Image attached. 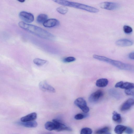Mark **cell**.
Listing matches in <instances>:
<instances>
[{
    "label": "cell",
    "instance_id": "cell-26",
    "mask_svg": "<svg viewBox=\"0 0 134 134\" xmlns=\"http://www.w3.org/2000/svg\"><path fill=\"white\" fill-rule=\"evenodd\" d=\"M125 94L128 95H134V86L125 91Z\"/></svg>",
    "mask_w": 134,
    "mask_h": 134
},
{
    "label": "cell",
    "instance_id": "cell-25",
    "mask_svg": "<svg viewBox=\"0 0 134 134\" xmlns=\"http://www.w3.org/2000/svg\"><path fill=\"white\" fill-rule=\"evenodd\" d=\"M123 30L125 33L126 34H130L132 31V28L130 26L125 25L123 27Z\"/></svg>",
    "mask_w": 134,
    "mask_h": 134
},
{
    "label": "cell",
    "instance_id": "cell-4",
    "mask_svg": "<svg viewBox=\"0 0 134 134\" xmlns=\"http://www.w3.org/2000/svg\"><path fill=\"white\" fill-rule=\"evenodd\" d=\"M74 104L80 108L85 113H87L89 111L85 100L82 97H79L74 101Z\"/></svg>",
    "mask_w": 134,
    "mask_h": 134
},
{
    "label": "cell",
    "instance_id": "cell-13",
    "mask_svg": "<svg viewBox=\"0 0 134 134\" xmlns=\"http://www.w3.org/2000/svg\"><path fill=\"white\" fill-rule=\"evenodd\" d=\"M37 114L33 112L21 117L20 121L22 122H26L35 121L37 118Z\"/></svg>",
    "mask_w": 134,
    "mask_h": 134
},
{
    "label": "cell",
    "instance_id": "cell-14",
    "mask_svg": "<svg viewBox=\"0 0 134 134\" xmlns=\"http://www.w3.org/2000/svg\"><path fill=\"white\" fill-rule=\"evenodd\" d=\"M115 43L118 46L125 47L131 46L133 44V42L131 40L128 39H122L117 40Z\"/></svg>",
    "mask_w": 134,
    "mask_h": 134
},
{
    "label": "cell",
    "instance_id": "cell-15",
    "mask_svg": "<svg viewBox=\"0 0 134 134\" xmlns=\"http://www.w3.org/2000/svg\"><path fill=\"white\" fill-rule=\"evenodd\" d=\"M108 81L106 78H102L97 80L96 82V85L100 87H106L108 84Z\"/></svg>",
    "mask_w": 134,
    "mask_h": 134
},
{
    "label": "cell",
    "instance_id": "cell-2",
    "mask_svg": "<svg viewBox=\"0 0 134 134\" xmlns=\"http://www.w3.org/2000/svg\"><path fill=\"white\" fill-rule=\"evenodd\" d=\"M53 1L57 3L64 6L80 9L90 12L96 13L99 11V10L96 8L77 2L65 0H54Z\"/></svg>",
    "mask_w": 134,
    "mask_h": 134
},
{
    "label": "cell",
    "instance_id": "cell-1",
    "mask_svg": "<svg viewBox=\"0 0 134 134\" xmlns=\"http://www.w3.org/2000/svg\"><path fill=\"white\" fill-rule=\"evenodd\" d=\"M18 25L21 28L41 38L50 40L55 38L53 34L38 26L22 21L18 23Z\"/></svg>",
    "mask_w": 134,
    "mask_h": 134
},
{
    "label": "cell",
    "instance_id": "cell-18",
    "mask_svg": "<svg viewBox=\"0 0 134 134\" xmlns=\"http://www.w3.org/2000/svg\"><path fill=\"white\" fill-rule=\"evenodd\" d=\"M110 94L117 99H120L121 97V95L119 92L115 89H111L109 91Z\"/></svg>",
    "mask_w": 134,
    "mask_h": 134
},
{
    "label": "cell",
    "instance_id": "cell-21",
    "mask_svg": "<svg viewBox=\"0 0 134 134\" xmlns=\"http://www.w3.org/2000/svg\"><path fill=\"white\" fill-rule=\"evenodd\" d=\"M33 61L35 64L39 66L43 65L47 62L46 60L38 58L35 59Z\"/></svg>",
    "mask_w": 134,
    "mask_h": 134
},
{
    "label": "cell",
    "instance_id": "cell-20",
    "mask_svg": "<svg viewBox=\"0 0 134 134\" xmlns=\"http://www.w3.org/2000/svg\"><path fill=\"white\" fill-rule=\"evenodd\" d=\"M112 119L114 121L118 123H121L122 121L120 115L115 111L113 113Z\"/></svg>",
    "mask_w": 134,
    "mask_h": 134
},
{
    "label": "cell",
    "instance_id": "cell-10",
    "mask_svg": "<svg viewBox=\"0 0 134 134\" xmlns=\"http://www.w3.org/2000/svg\"><path fill=\"white\" fill-rule=\"evenodd\" d=\"M44 127L45 129L48 131H57L58 124L57 121L54 119L52 120V121H48L46 122L44 125Z\"/></svg>",
    "mask_w": 134,
    "mask_h": 134
},
{
    "label": "cell",
    "instance_id": "cell-31",
    "mask_svg": "<svg viewBox=\"0 0 134 134\" xmlns=\"http://www.w3.org/2000/svg\"><path fill=\"white\" fill-rule=\"evenodd\" d=\"M25 1V0H24L19 1V2H24Z\"/></svg>",
    "mask_w": 134,
    "mask_h": 134
},
{
    "label": "cell",
    "instance_id": "cell-23",
    "mask_svg": "<svg viewBox=\"0 0 134 134\" xmlns=\"http://www.w3.org/2000/svg\"><path fill=\"white\" fill-rule=\"evenodd\" d=\"M109 128L105 127L97 130L95 132L96 134H103L109 132Z\"/></svg>",
    "mask_w": 134,
    "mask_h": 134
},
{
    "label": "cell",
    "instance_id": "cell-29",
    "mask_svg": "<svg viewBox=\"0 0 134 134\" xmlns=\"http://www.w3.org/2000/svg\"><path fill=\"white\" fill-rule=\"evenodd\" d=\"M125 132L127 134H132L133 132V130L130 127H127Z\"/></svg>",
    "mask_w": 134,
    "mask_h": 134
},
{
    "label": "cell",
    "instance_id": "cell-28",
    "mask_svg": "<svg viewBox=\"0 0 134 134\" xmlns=\"http://www.w3.org/2000/svg\"><path fill=\"white\" fill-rule=\"evenodd\" d=\"M84 118V115L81 114H78L74 116V118L77 120H80Z\"/></svg>",
    "mask_w": 134,
    "mask_h": 134
},
{
    "label": "cell",
    "instance_id": "cell-17",
    "mask_svg": "<svg viewBox=\"0 0 134 134\" xmlns=\"http://www.w3.org/2000/svg\"><path fill=\"white\" fill-rule=\"evenodd\" d=\"M127 127L125 126L119 125L115 127L114 131L117 134H122L125 132Z\"/></svg>",
    "mask_w": 134,
    "mask_h": 134
},
{
    "label": "cell",
    "instance_id": "cell-16",
    "mask_svg": "<svg viewBox=\"0 0 134 134\" xmlns=\"http://www.w3.org/2000/svg\"><path fill=\"white\" fill-rule=\"evenodd\" d=\"M19 124L29 128L35 127L37 126V122L35 121L26 122H21Z\"/></svg>",
    "mask_w": 134,
    "mask_h": 134
},
{
    "label": "cell",
    "instance_id": "cell-12",
    "mask_svg": "<svg viewBox=\"0 0 134 134\" xmlns=\"http://www.w3.org/2000/svg\"><path fill=\"white\" fill-rule=\"evenodd\" d=\"M59 24V21L58 20L53 18L47 19L43 24L45 27L50 28L57 26Z\"/></svg>",
    "mask_w": 134,
    "mask_h": 134
},
{
    "label": "cell",
    "instance_id": "cell-11",
    "mask_svg": "<svg viewBox=\"0 0 134 134\" xmlns=\"http://www.w3.org/2000/svg\"><path fill=\"white\" fill-rule=\"evenodd\" d=\"M134 86V83L129 82H124L120 81L117 83L115 85L116 88H120L125 90L129 89Z\"/></svg>",
    "mask_w": 134,
    "mask_h": 134
},
{
    "label": "cell",
    "instance_id": "cell-32",
    "mask_svg": "<svg viewBox=\"0 0 134 134\" xmlns=\"http://www.w3.org/2000/svg\"><path fill=\"white\" fill-rule=\"evenodd\" d=\"M103 134H111L110 133L108 132H107V133H105Z\"/></svg>",
    "mask_w": 134,
    "mask_h": 134
},
{
    "label": "cell",
    "instance_id": "cell-19",
    "mask_svg": "<svg viewBox=\"0 0 134 134\" xmlns=\"http://www.w3.org/2000/svg\"><path fill=\"white\" fill-rule=\"evenodd\" d=\"M48 16L45 14H41L38 15L37 18V21L39 23H43L47 20Z\"/></svg>",
    "mask_w": 134,
    "mask_h": 134
},
{
    "label": "cell",
    "instance_id": "cell-27",
    "mask_svg": "<svg viewBox=\"0 0 134 134\" xmlns=\"http://www.w3.org/2000/svg\"><path fill=\"white\" fill-rule=\"evenodd\" d=\"M76 58L73 57H69L63 59V61L65 63H69L75 60Z\"/></svg>",
    "mask_w": 134,
    "mask_h": 134
},
{
    "label": "cell",
    "instance_id": "cell-5",
    "mask_svg": "<svg viewBox=\"0 0 134 134\" xmlns=\"http://www.w3.org/2000/svg\"><path fill=\"white\" fill-rule=\"evenodd\" d=\"M19 16L23 21L26 23H32L34 20L33 15L31 13L26 12L23 11L20 12Z\"/></svg>",
    "mask_w": 134,
    "mask_h": 134
},
{
    "label": "cell",
    "instance_id": "cell-3",
    "mask_svg": "<svg viewBox=\"0 0 134 134\" xmlns=\"http://www.w3.org/2000/svg\"><path fill=\"white\" fill-rule=\"evenodd\" d=\"M107 63L119 68L120 69L134 72V65L125 63L118 60L108 58Z\"/></svg>",
    "mask_w": 134,
    "mask_h": 134
},
{
    "label": "cell",
    "instance_id": "cell-22",
    "mask_svg": "<svg viewBox=\"0 0 134 134\" xmlns=\"http://www.w3.org/2000/svg\"><path fill=\"white\" fill-rule=\"evenodd\" d=\"M56 10L59 13L62 14H65L68 12V9L65 6H61L57 8Z\"/></svg>",
    "mask_w": 134,
    "mask_h": 134
},
{
    "label": "cell",
    "instance_id": "cell-6",
    "mask_svg": "<svg viewBox=\"0 0 134 134\" xmlns=\"http://www.w3.org/2000/svg\"><path fill=\"white\" fill-rule=\"evenodd\" d=\"M99 5V7L102 9L110 10H115L119 7L118 3L108 2H102Z\"/></svg>",
    "mask_w": 134,
    "mask_h": 134
},
{
    "label": "cell",
    "instance_id": "cell-9",
    "mask_svg": "<svg viewBox=\"0 0 134 134\" xmlns=\"http://www.w3.org/2000/svg\"><path fill=\"white\" fill-rule=\"evenodd\" d=\"M134 105V99L129 98L125 102L121 105L120 110L121 111H127Z\"/></svg>",
    "mask_w": 134,
    "mask_h": 134
},
{
    "label": "cell",
    "instance_id": "cell-7",
    "mask_svg": "<svg viewBox=\"0 0 134 134\" xmlns=\"http://www.w3.org/2000/svg\"><path fill=\"white\" fill-rule=\"evenodd\" d=\"M104 95L103 91L98 90L92 93L88 98L89 101L91 103H95L98 102Z\"/></svg>",
    "mask_w": 134,
    "mask_h": 134
},
{
    "label": "cell",
    "instance_id": "cell-24",
    "mask_svg": "<svg viewBox=\"0 0 134 134\" xmlns=\"http://www.w3.org/2000/svg\"><path fill=\"white\" fill-rule=\"evenodd\" d=\"M92 130L88 127H85L82 129L80 131V134H92Z\"/></svg>",
    "mask_w": 134,
    "mask_h": 134
},
{
    "label": "cell",
    "instance_id": "cell-8",
    "mask_svg": "<svg viewBox=\"0 0 134 134\" xmlns=\"http://www.w3.org/2000/svg\"><path fill=\"white\" fill-rule=\"evenodd\" d=\"M39 86L40 89L43 91L52 93H54L55 92L54 88L49 84L46 81L41 82L39 84Z\"/></svg>",
    "mask_w": 134,
    "mask_h": 134
},
{
    "label": "cell",
    "instance_id": "cell-30",
    "mask_svg": "<svg viewBox=\"0 0 134 134\" xmlns=\"http://www.w3.org/2000/svg\"><path fill=\"white\" fill-rule=\"evenodd\" d=\"M129 57L131 59L134 60V52L130 53L129 55Z\"/></svg>",
    "mask_w": 134,
    "mask_h": 134
}]
</instances>
